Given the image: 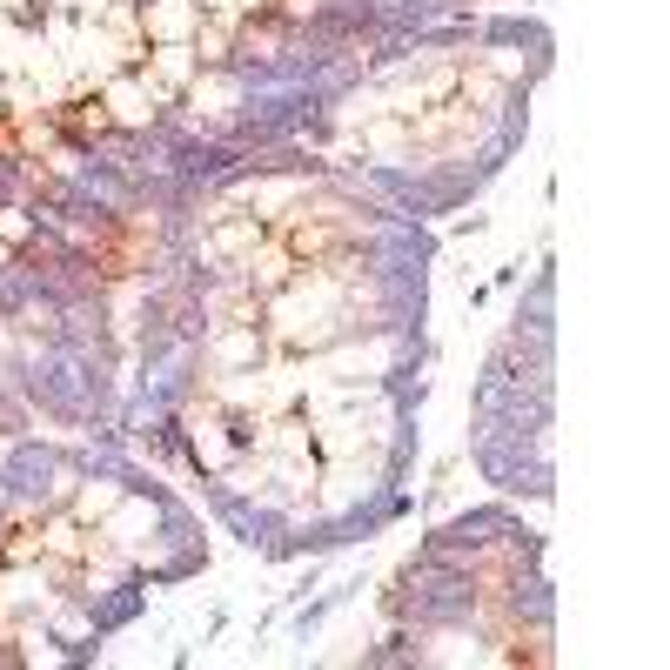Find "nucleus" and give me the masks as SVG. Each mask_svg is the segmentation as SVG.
<instances>
[{
  "label": "nucleus",
  "instance_id": "f03ea898",
  "mask_svg": "<svg viewBox=\"0 0 670 670\" xmlns=\"http://www.w3.org/2000/svg\"><path fill=\"white\" fill-rule=\"evenodd\" d=\"M0 235H21V215H0Z\"/></svg>",
  "mask_w": 670,
  "mask_h": 670
},
{
  "label": "nucleus",
  "instance_id": "f257e3e1",
  "mask_svg": "<svg viewBox=\"0 0 670 670\" xmlns=\"http://www.w3.org/2000/svg\"><path fill=\"white\" fill-rule=\"evenodd\" d=\"M155 27H161V34H181V27H188V7H181V0L155 7Z\"/></svg>",
  "mask_w": 670,
  "mask_h": 670
}]
</instances>
